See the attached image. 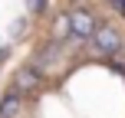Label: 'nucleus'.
I'll return each mask as SVG.
<instances>
[{
    "label": "nucleus",
    "mask_w": 125,
    "mask_h": 118,
    "mask_svg": "<svg viewBox=\"0 0 125 118\" xmlns=\"http://www.w3.org/2000/svg\"><path fill=\"white\" fill-rule=\"evenodd\" d=\"M69 26H73L76 33H89V30H92V23H89L86 13H73V17H69Z\"/></svg>",
    "instance_id": "obj_2"
},
{
    "label": "nucleus",
    "mask_w": 125,
    "mask_h": 118,
    "mask_svg": "<svg viewBox=\"0 0 125 118\" xmlns=\"http://www.w3.org/2000/svg\"><path fill=\"white\" fill-rule=\"evenodd\" d=\"M43 118H76V115L69 112L62 102H56V99H46V102H43Z\"/></svg>",
    "instance_id": "obj_1"
}]
</instances>
